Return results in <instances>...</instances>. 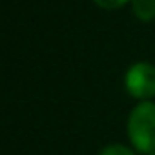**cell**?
Here are the masks:
<instances>
[{
	"label": "cell",
	"instance_id": "4",
	"mask_svg": "<svg viewBox=\"0 0 155 155\" xmlns=\"http://www.w3.org/2000/svg\"><path fill=\"white\" fill-rule=\"evenodd\" d=\"M99 155H135V151L124 144H108L99 151Z\"/></svg>",
	"mask_w": 155,
	"mask_h": 155
},
{
	"label": "cell",
	"instance_id": "5",
	"mask_svg": "<svg viewBox=\"0 0 155 155\" xmlns=\"http://www.w3.org/2000/svg\"><path fill=\"white\" fill-rule=\"evenodd\" d=\"M93 2L99 6V8H102V9H119V8H122V6H126L130 0H93Z\"/></svg>",
	"mask_w": 155,
	"mask_h": 155
},
{
	"label": "cell",
	"instance_id": "2",
	"mask_svg": "<svg viewBox=\"0 0 155 155\" xmlns=\"http://www.w3.org/2000/svg\"><path fill=\"white\" fill-rule=\"evenodd\" d=\"M126 91L139 101H150L155 97V66L150 62H135L124 75Z\"/></svg>",
	"mask_w": 155,
	"mask_h": 155
},
{
	"label": "cell",
	"instance_id": "6",
	"mask_svg": "<svg viewBox=\"0 0 155 155\" xmlns=\"http://www.w3.org/2000/svg\"><path fill=\"white\" fill-rule=\"evenodd\" d=\"M150 155H155V151H153V153H150Z\"/></svg>",
	"mask_w": 155,
	"mask_h": 155
},
{
	"label": "cell",
	"instance_id": "3",
	"mask_svg": "<svg viewBox=\"0 0 155 155\" xmlns=\"http://www.w3.org/2000/svg\"><path fill=\"white\" fill-rule=\"evenodd\" d=\"M131 11L140 22H151L155 18V0H131Z\"/></svg>",
	"mask_w": 155,
	"mask_h": 155
},
{
	"label": "cell",
	"instance_id": "1",
	"mask_svg": "<svg viewBox=\"0 0 155 155\" xmlns=\"http://www.w3.org/2000/svg\"><path fill=\"white\" fill-rule=\"evenodd\" d=\"M128 137L139 153L155 151V102L144 101L137 104L128 117Z\"/></svg>",
	"mask_w": 155,
	"mask_h": 155
}]
</instances>
